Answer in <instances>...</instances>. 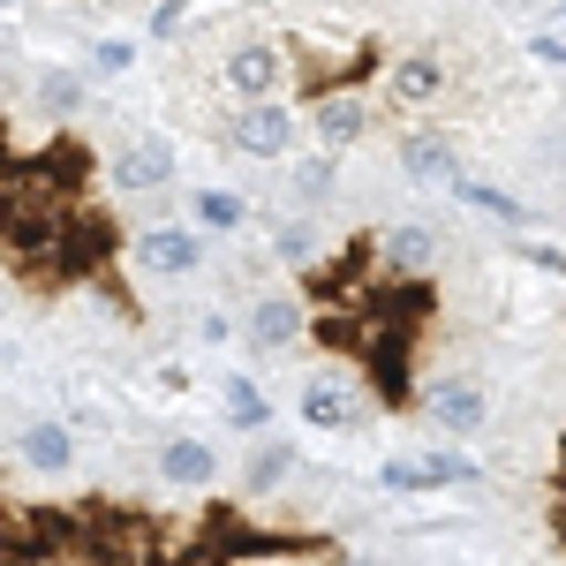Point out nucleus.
<instances>
[{
    "label": "nucleus",
    "instance_id": "1",
    "mask_svg": "<svg viewBox=\"0 0 566 566\" xmlns=\"http://www.w3.org/2000/svg\"><path fill=\"white\" fill-rule=\"evenodd\" d=\"M175 175H181L175 136H136V144H122V151L106 159V181H114L122 197H151V189H167Z\"/></svg>",
    "mask_w": 566,
    "mask_h": 566
},
{
    "label": "nucleus",
    "instance_id": "2",
    "mask_svg": "<svg viewBox=\"0 0 566 566\" xmlns=\"http://www.w3.org/2000/svg\"><path fill=\"white\" fill-rule=\"evenodd\" d=\"M234 151H250V159H287L295 151V106H280V98H242L234 106Z\"/></svg>",
    "mask_w": 566,
    "mask_h": 566
},
{
    "label": "nucleus",
    "instance_id": "3",
    "mask_svg": "<svg viewBox=\"0 0 566 566\" xmlns=\"http://www.w3.org/2000/svg\"><path fill=\"white\" fill-rule=\"evenodd\" d=\"M416 408H423L446 438H476L483 423H491V392H483L476 378H431Z\"/></svg>",
    "mask_w": 566,
    "mask_h": 566
},
{
    "label": "nucleus",
    "instance_id": "4",
    "mask_svg": "<svg viewBox=\"0 0 566 566\" xmlns=\"http://www.w3.org/2000/svg\"><path fill=\"white\" fill-rule=\"evenodd\" d=\"M136 264H144V272H159V280H181V272H197V264H205V234H197V227H181V219H159V227H144V234H136Z\"/></svg>",
    "mask_w": 566,
    "mask_h": 566
},
{
    "label": "nucleus",
    "instance_id": "5",
    "mask_svg": "<svg viewBox=\"0 0 566 566\" xmlns=\"http://www.w3.org/2000/svg\"><path fill=\"white\" fill-rule=\"evenodd\" d=\"M280 76H287L280 39H242L234 53H227V84H234V98H272Z\"/></svg>",
    "mask_w": 566,
    "mask_h": 566
},
{
    "label": "nucleus",
    "instance_id": "6",
    "mask_svg": "<svg viewBox=\"0 0 566 566\" xmlns=\"http://www.w3.org/2000/svg\"><path fill=\"white\" fill-rule=\"evenodd\" d=\"M295 408H303L310 431H348V423H363V400H355V386H348V378H333V370H317Z\"/></svg>",
    "mask_w": 566,
    "mask_h": 566
},
{
    "label": "nucleus",
    "instance_id": "7",
    "mask_svg": "<svg viewBox=\"0 0 566 566\" xmlns=\"http://www.w3.org/2000/svg\"><path fill=\"white\" fill-rule=\"evenodd\" d=\"M303 303H295V295H258V303H250V348L258 355H287L295 348V340H303Z\"/></svg>",
    "mask_w": 566,
    "mask_h": 566
},
{
    "label": "nucleus",
    "instance_id": "8",
    "mask_svg": "<svg viewBox=\"0 0 566 566\" xmlns=\"http://www.w3.org/2000/svg\"><path fill=\"white\" fill-rule=\"evenodd\" d=\"M378 476H386V491H446V483H476V461L469 453H423V461H386Z\"/></svg>",
    "mask_w": 566,
    "mask_h": 566
},
{
    "label": "nucleus",
    "instance_id": "9",
    "mask_svg": "<svg viewBox=\"0 0 566 566\" xmlns=\"http://www.w3.org/2000/svg\"><path fill=\"white\" fill-rule=\"evenodd\" d=\"M159 476L181 483V491H205V483L219 476V453L205 438H167V446H159Z\"/></svg>",
    "mask_w": 566,
    "mask_h": 566
},
{
    "label": "nucleus",
    "instance_id": "10",
    "mask_svg": "<svg viewBox=\"0 0 566 566\" xmlns=\"http://www.w3.org/2000/svg\"><path fill=\"white\" fill-rule=\"evenodd\" d=\"M363 129H370V114H363V98H348V91H333V98H317V144L340 159L348 144H363Z\"/></svg>",
    "mask_w": 566,
    "mask_h": 566
},
{
    "label": "nucleus",
    "instance_id": "11",
    "mask_svg": "<svg viewBox=\"0 0 566 566\" xmlns=\"http://www.w3.org/2000/svg\"><path fill=\"white\" fill-rule=\"evenodd\" d=\"M15 453H23V469H39V476H61V469L76 461V431H69V423H31V431L15 438Z\"/></svg>",
    "mask_w": 566,
    "mask_h": 566
},
{
    "label": "nucleus",
    "instance_id": "12",
    "mask_svg": "<svg viewBox=\"0 0 566 566\" xmlns=\"http://www.w3.org/2000/svg\"><path fill=\"white\" fill-rule=\"evenodd\" d=\"M386 264L392 272H431L438 264V234L423 227V219H400V227L386 234Z\"/></svg>",
    "mask_w": 566,
    "mask_h": 566
},
{
    "label": "nucleus",
    "instance_id": "13",
    "mask_svg": "<svg viewBox=\"0 0 566 566\" xmlns=\"http://www.w3.org/2000/svg\"><path fill=\"white\" fill-rule=\"evenodd\" d=\"M295 469H303V461H295V446H287V438H264L258 453L242 461V491H280Z\"/></svg>",
    "mask_w": 566,
    "mask_h": 566
},
{
    "label": "nucleus",
    "instance_id": "14",
    "mask_svg": "<svg viewBox=\"0 0 566 566\" xmlns=\"http://www.w3.org/2000/svg\"><path fill=\"white\" fill-rule=\"evenodd\" d=\"M400 175H408V181H446V189H453V175H461V167H453V151H446V144L408 136V144H400Z\"/></svg>",
    "mask_w": 566,
    "mask_h": 566
},
{
    "label": "nucleus",
    "instance_id": "15",
    "mask_svg": "<svg viewBox=\"0 0 566 566\" xmlns=\"http://www.w3.org/2000/svg\"><path fill=\"white\" fill-rule=\"evenodd\" d=\"M84 98H91V76H76V69H45L39 76V106L53 114V122L84 114Z\"/></svg>",
    "mask_w": 566,
    "mask_h": 566
},
{
    "label": "nucleus",
    "instance_id": "16",
    "mask_svg": "<svg viewBox=\"0 0 566 566\" xmlns=\"http://www.w3.org/2000/svg\"><path fill=\"white\" fill-rule=\"evenodd\" d=\"M227 423H234V431H264V423H272V400H264L250 378H227Z\"/></svg>",
    "mask_w": 566,
    "mask_h": 566
},
{
    "label": "nucleus",
    "instance_id": "17",
    "mask_svg": "<svg viewBox=\"0 0 566 566\" xmlns=\"http://www.w3.org/2000/svg\"><path fill=\"white\" fill-rule=\"evenodd\" d=\"M333 181H340V159H333V151L295 159V197H303V205H325V197H333Z\"/></svg>",
    "mask_w": 566,
    "mask_h": 566
},
{
    "label": "nucleus",
    "instance_id": "18",
    "mask_svg": "<svg viewBox=\"0 0 566 566\" xmlns=\"http://www.w3.org/2000/svg\"><path fill=\"white\" fill-rule=\"evenodd\" d=\"M197 227H219V234H234V227H250V205H242L234 189H197Z\"/></svg>",
    "mask_w": 566,
    "mask_h": 566
},
{
    "label": "nucleus",
    "instance_id": "19",
    "mask_svg": "<svg viewBox=\"0 0 566 566\" xmlns=\"http://www.w3.org/2000/svg\"><path fill=\"white\" fill-rule=\"evenodd\" d=\"M453 197H461V205H476V212H499V219H514V227H522V205H514V197H506V189H491V181H476V175H453Z\"/></svg>",
    "mask_w": 566,
    "mask_h": 566
},
{
    "label": "nucleus",
    "instance_id": "20",
    "mask_svg": "<svg viewBox=\"0 0 566 566\" xmlns=\"http://www.w3.org/2000/svg\"><path fill=\"white\" fill-rule=\"evenodd\" d=\"M431 91H438L431 61H400V69H392V98H400V106H416V98H431Z\"/></svg>",
    "mask_w": 566,
    "mask_h": 566
},
{
    "label": "nucleus",
    "instance_id": "21",
    "mask_svg": "<svg viewBox=\"0 0 566 566\" xmlns=\"http://www.w3.org/2000/svg\"><path fill=\"white\" fill-rule=\"evenodd\" d=\"M136 69V39H91V76H129Z\"/></svg>",
    "mask_w": 566,
    "mask_h": 566
},
{
    "label": "nucleus",
    "instance_id": "22",
    "mask_svg": "<svg viewBox=\"0 0 566 566\" xmlns=\"http://www.w3.org/2000/svg\"><path fill=\"white\" fill-rule=\"evenodd\" d=\"M272 242H280V258H310V227H303V219H287Z\"/></svg>",
    "mask_w": 566,
    "mask_h": 566
},
{
    "label": "nucleus",
    "instance_id": "23",
    "mask_svg": "<svg viewBox=\"0 0 566 566\" xmlns=\"http://www.w3.org/2000/svg\"><path fill=\"white\" fill-rule=\"evenodd\" d=\"M528 53H536V61H544V69H559L566 39H559V31H536V39H528Z\"/></svg>",
    "mask_w": 566,
    "mask_h": 566
},
{
    "label": "nucleus",
    "instance_id": "24",
    "mask_svg": "<svg viewBox=\"0 0 566 566\" xmlns=\"http://www.w3.org/2000/svg\"><path fill=\"white\" fill-rule=\"evenodd\" d=\"M8 8H15V0H0V15H8Z\"/></svg>",
    "mask_w": 566,
    "mask_h": 566
},
{
    "label": "nucleus",
    "instance_id": "25",
    "mask_svg": "<svg viewBox=\"0 0 566 566\" xmlns=\"http://www.w3.org/2000/svg\"><path fill=\"white\" fill-rule=\"evenodd\" d=\"M0 98H8V76H0Z\"/></svg>",
    "mask_w": 566,
    "mask_h": 566
},
{
    "label": "nucleus",
    "instance_id": "26",
    "mask_svg": "<svg viewBox=\"0 0 566 566\" xmlns=\"http://www.w3.org/2000/svg\"><path fill=\"white\" fill-rule=\"evenodd\" d=\"M355 566H378V559H355Z\"/></svg>",
    "mask_w": 566,
    "mask_h": 566
}]
</instances>
